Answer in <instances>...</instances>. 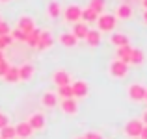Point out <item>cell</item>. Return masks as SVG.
<instances>
[{
  "instance_id": "cell-1",
  "label": "cell",
  "mask_w": 147,
  "mask_h": 139,
  "mask_svg": "<svg viewBox=\"0 0 147 139\" xmlns=\"http://www.w3.org/2000/svg\"><path fill=\"white\" fill-rule=\"evenodd\" d=\"M97 30L99 32H114L115 30V24H117V19L114 17L112 13H100L97 17Z\"/></svg>"
},
{
  "instance_id": "cell-2",
  "label": "cell",
  "mask_w": 147,
  "mask_h": 139,
  "mask_svg": "<svg viewBox=\"0 0 147 139\" xmlns=\"http://www.w3.org/2000/svg\"><path fill=\"white\" fill-rule=\"evenodd\" d=\"M108 74L115 80H123L127 74H129V65L123 63L119 59H112L110 65H108Z\"/></svg>"
},
{
  "instance_id": "cell-3",
  "label": "cell",
  "mask_w": 147,
  "mask_h": 139,
  "mask_svg": "<svg viewBox=\"0 0 147 139\" xmlns=\"http://www.w3.org/2000/svg\"><path fill=\"white\" fill-rule=\"evenodd\" d=\"M80 13H82V7L76 6V4H71V6H67L61 11L63 21L67 22V24H76V22H80Z\"/></svg>"
},
{
  "instance_id": "cell-4",
  "label": "cell",
  "mask_w": 147,
  "mask_h": 139,
  "mask_svg": "<svg viewBox=\"0 0 147 139\" xmlns=\"http://www.w3.org/2000/svg\"><path fill=\"white\" fill-rule=\"evenodd\" d=\"M127 96H129V100H132V102H144L145 86H142V84H130V86L127 87Z\"/></svg>"
},
{
  "instance_id": "cell-5",
  "label": "cell",
  "mask_w": 147,
  "mask_h": 139,
  "mask_svg": "<svg viewBox=\"0 0 147 139\" xmlns=\"http://www.w3.org/2000/svg\"><path fill=\"white\" fill-rule=\"evenodd\" d=\"M142 128H144V122H142L140 119H130V121L125 124V136L130 137V139H138Z\"/></svg>"
},
{
  "instance_id": "cell-6",
  "label": "cell",
  "mask_w": 147,
  "mask_h": 139,
  "mask_svg": "<svg viewBox=\"0 0 147 139\" xmlns=\"http://www.w3.org/2000/svg\"><path fill=\"white\" fill-rule=\"evenodd\" d=\"M71 89H73V98H86L90 95V86L84 80H75L71 82Z\"/></svg>"
},
{
  "instance_id": "cell-7",
  "label": "cell",
  "mask_w": 147,
  "mask_h": 139,
  "mask_svg": "<svg viewBox=\"0 0 147 139\" xmlns=\"http://www.w3.org/2000/svg\"><path fill=\"white\" fill-rule=\"evenodd\" d=\"M17 30H21L24 35H28L30 32L36 30V21H34L30 15H21L19 21H17Z\"/></svg>"
},
{
  "instance_id": "cell-8",
  "label": "cell",
  "mask_w": 147,
  "mask_h": 139,
  "mask_svg": "<svg viewBox=\"0 0 147 139\" xmlns=\"http://www.w3.org/2000/svg\"><path fill=\"white\" fill-rule=\"evenodd\" d=\"M28 126L36 132V130H43L45 126H47V119H45V115L41 113V111H36V113H32L28 117Z\"/></svg>"
},
{
  "instance_id": "cell-9",
  "label": "cell",
  "mask_w": 147,
  "mask_h": 139,
  "mask_svg": "<svg viewBox=\"0 0 147 139\" xmlns=\"http://www.w3.org/2000/svg\"><path fill=\"white\" fill-rule=\"evenodd\" d=\"M54 45V37L50 30H39V41H37V50H49Z\"/></svg>"
},
{
  "instance_id": "cell-10",
  "label": "cell",
  "mask_w": 147,
  "mask_h": 139,
  "mask_svg": "<svg viewBox=\"0 0 147 139\" xmlns=\"http://www.w3.org/2000/svg\"><path fill=\"white\" fill-rule=\"evenodd\" d=\"M52 84H54L56 87L69 86V84H71V74H69L65 69H58V71L52 72Z\"/></svg>"
},
{
  "instance_id": "cell-11",
  "label": "cell",
  "mask_w": 147,
  "mask_h": 139,
  "mask_svg": "<svg viewBox=\"0 0 147 139\" xmlns=\"http://www.w3.org/2000/svg\"><path fill=\"white\" fill-rule=\"evenodd\" d=\"M19 69V82H30L36 74V67L32 63H22Z\"/></svg>"
},
{
  "instance_id": "cell-12",
  "label": "cell",
  "mask_w": 147,
  "mask_h": 139,
  "mask_svg": "<svg viewBox=\"0 0 147 139\" xmlns=\"http://www.w3.org/2000/svg\"><path fill=\"white\" fill-rule=\"evenodd\" d=\"M60 108L65 115H76L78 113V102H76V98H63L60 102Z\"/></svg>"
},
{
  "instance_id": "cell-13",
  "label": "cell",
  "mask_w": 147,
  "mask_h": 139,
  "mask_svg": "<svg viewBox=\"0 0 147 139\" xmlns=\"http://www.w3.org/2000/svg\"><path fill=\"white\" fill-rule=\"evenodd\" d=\"M32 134H34V130L28 126V122H26V121L15 124V136H17L19 139H30V137H32Z\"/></svg>"
},
{
  "instance_id": "cell-14",
  "label": "cell",
  "mask_w": 147,
  "mask_h": 139,
  "mask_svg": "<svg viewBox=\"0 0 147 139\" xmlns=\"http://www.w3.org/2000/svg\"><path fill=\"white\" fill-rule=\"evenodd\" d=\"M132 7H130V4H121V6H117V9H115V19H119V21H129L130 17H132Z\"/></svg>"
},
{
  "instance_id": "cell-15",
  "label": "cell",
  "mask_w": 147,
  "mask_h": 139,
  "mask_svg": "<svg viewBox=\"0 0 147 139\" xmlns=\"http://www.w3.org/2000/svg\"><path fill=\"white\" fill-rule=\"evenodd\" d=\"M41 104H43V108H49V110L56 108V106H58V96H56V93L45 91L43 96H41Z\"/></svg>"
},
{
  "instance_id": "cell-16",
  "label": "cell",
  "mask_w": 147,
  "mask_h": 139,
  "mask_svg": "<svg viewBox=\"0 0 147 139\" xmlns=\"http://www.w3.org/2000/svg\"><path fill=\"white\" fill-rule=\"evenodd\" d=\"M60 45L61 46H65V48H75L76 45H78V39H76L75 35H73L71 32H65V33H61L60 35Z\"/></svg>"
},
{
  "instance_id": "cell-17",
  "label": "cell",
  "mask_w": 147,
  "mask_h": 139,
  "mask_svg": "<svg viewBox=\"0 0 147 139\" xmlns=\"http://www.w3.org/2000/svg\"><path fill=\"white\" fill-rule=\"evenodd\" d=\"M88 32H90V26H88L86 22L80 21V22H76V24H73V32H71V33L80 41V39H84V37H86Z\"/></svg>"
},
{
  "instance_id": "cell-18",
  "label": "cell",
  "mask_w": 147,
  "mask_h": 139,
  "mask_svg": "<svg viewBox=\"0 0 147 139\" xmlns=\"http://www.w3.org/2000/svg\"><path fill=\"white\" fill-rule=\"evenodd\" d=\"M61 6L56 2V0H50V2L47 4V15H49V19H52V21H56L58 17L61 15Z\"/></svg>"
},
{
  "instance_id": "cell-19",
  "label": "cell",
  "mask_w": 147,
  "mask_h": 139,
  "mask_svg": "<svg viewBox=\"0 0 147 139\" xmlns=\"http://www.w3.org/2000/svg\"><path fill=\"white\" fill-rule=\"evenodd\" d=\"M84 41H86L91 48L99 46L100 45V32H99V30H90V32L86 33V37H84Z\"/></svg>"
},
{
  "instance_id": "cell-20",
  "label": "cell",
  "mask_w": 147,
  "mask_h": 139,
  "mask_svg": "<svg viewBox=\"0 0 147 139\" xmlns=\"http://www.w3.org/2000/svg\"><path fill=\"white\" fill-rule=\"evenodd\" d=\"M130 54H132V46H130V45L119 46V48H117V57H115V59H119V61H123V63L129 65V61H130Z\"/></svg>"
},
{
  "instance_id": "cell-21",
  "label": "cell",
  "mask_w": 147,
  "mask_h": 139,
  "mask_svg": "<svg viewBox=\"0 0 147 139\" xmlns=\"http://www.w3.org/2000/svg\"><path fill=\"white\" fill-rule=\"evenodd\" d=\"M145 61V54H144V50H140V48H132V54H130V61H129V65H134V67H138V65H142Z\"/></svg>"
},
{
  "instance_id": "cell-22",
  "label": "cell",
  "mask_w": 147,
  "mask_h": 139,
  "mask_svg": "<svg viewBox=\"0 0 147 139\" xmlns=\"http://www.w3.org/2000/svg\"><path fill=\"white\" fill-rule=\"evenodd\" d=\"M110 43L115 46V48H119V46H125V45H130L129 43V37L125 35V33H112L110 35Z\"/></svg>"
},
{
  "instance_id": "cell-23",
  "label": "cell",
  "mask_w": 147,
  "mask_h": 139,
  "mask_svg": "<svg viewBox=\"0 0 147 139\" xmlns=\"http://www.w3.org/2000/svg\"><path fill=\"white\" fill-rule=\"evenodd\" d=\"M97 17L99 15L95 13L93 9H90V7H84L82 13H80V21L86 22V24H91V22H97Z\"/></svg>"
},
{
  "instance_id": "cell-24",
  "label": "cell",
  "mask_w": 147,
  "mask_h": 139,
  "mask_svg": "<svg viewBox=\"0 0 147 139\" xmlns=\"http://www.w3.org/2000/svg\"><path fill=\"white\" fill-rule=\"evenodd\" d=\"M2 78L6 80L7 84H17L19 82V69L15 67V65H9V69L6 71V74H4Z\"/></svg>"
},
{
  "instance_id": "cell-25",
  "label": "cell",
  "mask_w": 147,
  "mask_h": 139,
  "mask_svg": "<svg viewBox=\"0 0 147 139\" xmlns=\"http://www.w3.org/2000/svg\"><path fill=\"white\" fill-rule=\"evenodd\" d=\"M90 9H93L97 15L104 13V9H106V0H90Z\"/></svg>"
},
{
  "instance_id": "cell-26",
  "label": "cell",
  "mask_w": 147,
  "mask_h": 139,
  "mask_svg": "<svg viewBox=\"0 0 147 139\" xmlns=\"http://www.w3.org/2000/svg\"><path fill=\"white\" fill-rule=\"evenodd\" d=\"M0 139H17L15 136V126L13 124H7L0 130Z\"/></svg>"
},
{
  "instance_id": "cell-27",
  "label": "cell",
  "mask_w": 147,
  "mask_h": 139,
  "mask_svg": "<svg viewBox=\"0 0 147 139\" xmlns=\"http://www.w3.org/2000/svg\"><path fill=\"white\" fill-rule=\"evenodd\" d=\"M37 41H39V30L36 28L34 32H30L28 35H26V41H24V43L28 45V46H32V48H36V46H37Z\"/></svg>"
},
{
  "instance_id": "cell-28",
  "label": "cell",
  "mask_w": 147,
  "mask_h": 139,
  "mask_svg": "<svg viewBox=\"0 0 147 139\" xmlns=\"http://www.w3.org/2000/svg\"><path fill=\"white\" fill-rule=\"evenodd\" d=\"M56 96L58 98H73V89H71V84L69 86H61V87H58V93H56Z\"/></svg>"
},
{
  "instance_id": "cell-29",
  "label": "cell",
  "mask_w": 147,
  "mask_h": 139,
  "mask_svg": "<svg viewBox=\"0 0 147 139\" xmlns=\"http://www.w3.org/2000/svg\"><path fill=\"white\" fill-rule=\"evenodd\" d=\"M9 35H11V39H13V41H19V43H24V41H26V35L21 32V30H17V28L11 30Z\"/></svg>"
},
{
  "instance_id": "cell-30",
  "label": "cell",
  "mask_w": 147,
  "mask_h": 139,
  "mask_svg": "<svg viewBox=\"0 0 147 139\" xmlns=\"http://www.w3.org/2000/svg\"><path fill=\"white\" fill-rule=\"evenodd\" d=\"M11 43H13L11 35H2V37H0V50L4 52V50H6V48H7V46H9Z\"/></svg>"
},
{
  "instance_id": "cell-31",
  "label": "cell",
  "mask_w": 147,
  "mask_h": 139,
  "mask_svg": "<svg viewBox=\"0 0 147 139\" xmlns=\"http://www.w3.org/2000/svg\"><path fill=\"white\" fill-rule=\"evenodd\" d=\"M9 32H11L9 24L2 21V22H0V37H2V35H9Z\"/></svg>"
},
{
  "instance_id": "cell-32",
  "label": "cell",
  "mask_w": 147,
  "mask_h": 139,
  "mask_svg": "<svg viewBox=\"0 0 147 139\" xmlns=\"http://www.w3.org/2000/svg\"><path fill=\"white\" fill-rule=\"evenodd\" d=\"M7 124H9V119H7V115L0 111V130H2L4 126H7Z\"/></svg>"
},
{
  "instance_id": "cell-33",
  "label": "cell",
  "mask_w": 147,
  "mask_h": 139,
  "mask_svg": "<svg viewBox=\"0 0 147 139\" xmlns=\"http://www.w3.org/2000/svg\"><path fill=\"white\" fill-rule=\"evenodd\" d=\"M84 139H102L99 132H86V136H82Z\"/></svg>"
},
{
  "instance_id": "cell-34",
  "label": "cell",
  "mask_w": 147,
  "mask_h": 139,
  "mask_svg": "<svg viewBox=\"0 0 147 139\" xmlns=\"http://www.w3.org/2000/svg\"><path fill=\"white\" fill-rule=\"evenodd\" d=\"M9 65H11V63H7L6 59H4V61H0V76H4V74H6V71L9 69Z\"/></svg>"
},
{
  "instance_id": "cell-35",
  "label": "cell",
  "mask_w": 147,
  "mask_h": 139,
  "mask_svg": "<svg viewBox=\"0 0 147 139\" xmlns=\"http://www.w3.org/2000/svg\"><path fill=\"white\" fill-rule=\"evenodd\" d=\"M142 122H144V126H147V108L144 110V113H142V119H140Z\"/></svg>"
},
{
  "instance_id": "cell-36",
  "label": "cell",
  "mask_w": 147,
  "mask_h": 139,
  "mask_svg": "<svg viewBox=\"0 0 147 139\" xmlns=\"http://www.w3.org/2000/svg\"><path fill=\"white\" fill-rule=\"evenodd\" d=\"M138 139H147V126H144V128H142L140 137H138Z\"/></svg>"
},
{
  "instance_id": "cell-37",
  "label": "cell",
  "mask_w": 147,
  "mask_h": 139,
  "mask_svg": "<svg viewBox=\"0 0 147 139\" xmlns=\"http://www.w3.org/2000/svg\"><path fill=\"white\" fill-rule=\"evenodd\" d=\"M144 22L147 24V9H144Z\"/></svg>"
},
{
  "instance_id": "cell-38",
  "label": "cell",
  "mask_w": 147,
  "mask_h": 139,
  "mask_svg": "<svg viewBox=\"0 0 147 139\" xmlns=\"http://www.w3.org/2000/svg\"><path fill=\"white\" fill-rule=\"evenodd\" d=\"M142 6H144V9H147V0H142Z\"/></svg>"
},
{
  "instance_id": "cell-39",
  "label": "cell",
  "mask_w": 147,
  "mask_h": 139,
  "mask_svg": "<svg viewBox=\"0 0 147 139\" xmlns=\"http://www.w3.org/2000/svg\"><path fill=\"white\" fill-rule=\"evenodd\" d=\"M4 59H6V57H4V52L0 50V61H4Z\"/></svg>"
},
{
  "instance_id": "cell-40",
  "label": "cell",
  "mask_w": 147,
  "mask_h": 139,
  "mask_svg": "<svg viewBox=\"0 0 147 139\" xmlns=\"http://www.w3.org/2000/svg\"><path fill=\"white\" fill-rule=\"evenodd\" d=\"M144 102H147V87H145V98H144Z\"/></svg>"
},
{
  "instance_id": "cell-41",
  "label": "cell",
  "mask_w": 147,
  "mask_h": 139,
  "mask_svg": "<svg viewBox=\"0 0 147 139\" xmlns=\"http://www.w3.org/2000/svg\"><path fill=\"white\" fill-rule=\"evenodd\" d=\"M0 2H2V4H6V2H11V0H0Z\"/></svg>"
},
{
  "instance_id": "cell-42",
  "label": "cell",
  "mask_w": 147,
  "mask_h": 139,
  "mask_svg": "<svg viewBox=\"0 0 147 139\" xmlns=\"http://www.w3.org/2000/svg\"><path fill=\"white\" fill-rule=\"evenodd\" d=\"M0 22H2V15H0Z\"/></svg>"
},
{
  "instance_id": "cell-43",
  "label": "cell",
  "mask_w": 147,
  "mask_h": 139,
  "mask_svg": "<svg viewBox=\"0 0 147 139\" xmlns=\"http://www.w3.org/2000/svg\"><path fill=\"white\" fill-rule=\"evenodd\" d=\"M76 139H84V137H76Z\"/></svg>"
}]
</instances>
